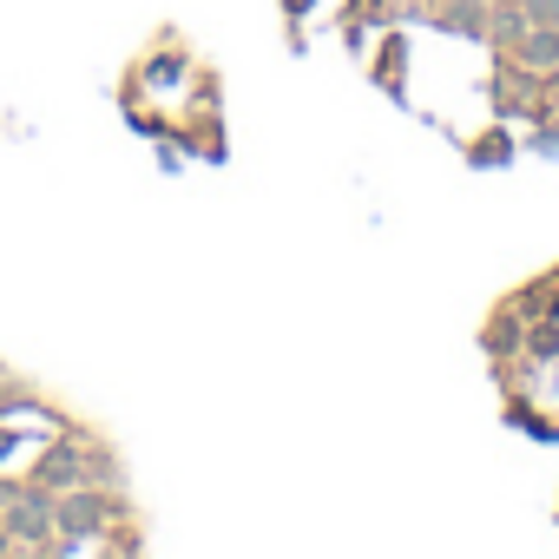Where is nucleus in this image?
Listing matches in <instances>:
<instances>
[{
	"label": "nucleus",
	"instance_id": "obj_1",
	"mask_svg": "<svg viewBox=\"0 0 559 559\" xmlns=\"http://www.w3.org/2000/svg\"><path fill=\"white\" fill-rule=\"evenodd\" d=\"M0 520L14 526V552H34V559H47V552H60V493L53 487H40V480H8V493H0Z\"/></svg>",
	"mask_w": 559,
	"mask_h": 559
},
{
	"label": "nucleus",
	"instance_id": "obj_2",
	"mask_svg": "<svg viewBox=\"0 0 559 559\" xmlns=\"http://www.w3.org/2000/svg\"><path fill=\"white\" fill-rule=\"evenodd\" d=\"M106 526H112V493H106V480H80V487L60 493V552L106 539Z\"/></svg>",
	"mask_w": 559,
	"mask_h": 559
},
{
	"label": "nucleus",
	"instance_id": "obj_3",
	"mask_svg": "<svg viewBox=\"0 0 559 559\" xmlns=\"http://www.w3.org/2000/svg\"><path fill=\"white\" fill-rule=\"evenodd\" d=\"M487 8L493 0H435V8H421V21L454 40H487Z\"/></svg>",
	"mask_w": 559,
	"mask_h": 559
},
{
	"label": "nucleus",
	"instance_id": "obj_4",
	"mask_svg": "<svg viewBox=\"0 0 559 559\" xmlns=\"http://www.w3.org/2000/svg\"><path fill=\"white\" fill-rule=\"evenodd\" d=\"M507 60H520V67H526L533 80H552V73H559V27L533 21V27H526V40H520V47H513Z\"/></svg>",
	"mask_w": 559,
	"mask_h": 559
},
{
	"label": "nucleus",
	"instance_id": "obj_5",
	"mask_svg": "<svg viewBox=\"0 0 559 559\" xmlns=\"http://www.w3.org/2000/svg\"><path fill=\"white\" fill-rule=\"evenodd\" d=\"M526 8H520V0H493V8H487V47L493 53H513L520 40H526Z\"/></svg>",
	"mask_w": 559,
	"mask_h": 559
},
{
	"label": "nucleus",
	"instance_id": "obj_6",
	"mask_svg": "<svg viewBox=\"0 0 559 559\" xmlns=\"http://www.w3.org/2000/svg\"><path fill=\"white\" fill-rule=\"evenodd\" d=\"M467 152H474V165H500V158L513 152V139H507V132H487V139H474Z\"/></svg>",
	"mask_w": 559,
	"mask_h": 559
},
{
	"label": "nucleus",
	"instance_id": "obj_7",
	"mask_svg": "<svg viewBox=\"0 0 559 559\" xmlns=\"http://www.w3.org/2000/svg\"><path fill=\"white\" fill-rule=\"evenodd\" d=\"M526 349H533V356H552V349H559V323H539V330L526 336Z\"/></svg>",
	"mask_w": 559,
	"mask_h": 559
},
{
	"label": "nucleus",
	"instance_id": "obj_8",
	"mask_svg": "<svg viewBox=\"0 0 559 559\" xmlns=\"http://www.w3.org/2000/svg\"><path fill=\"white\" fill-rule=\"evenodd\" d=\"M8 552H14V526H8V520H0V559H8Z\"/></svg>",
	"mask_w": 559,
	"mask_h": 559
},
{
	"label": "nucleus",
	"instance_id": "obj_9",
	"mask_svg": "<svg viewBox=\"0 0 559 559\" xmlns=\"http://www.w3.org/2000/svg\"><path fill=\"white\" fill-rule=\"evenodd\" d=\"M284 8H290V14H310V8H317V0H284Z\"/></svg>",
	"mask_w": 559,
	"mask_h": 559
}]
</instances>
